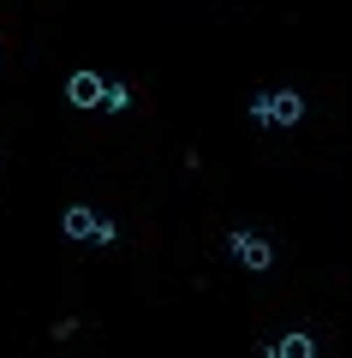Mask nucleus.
Here are the masks:
<instances>
[{"label":"nucleus","mask_w":352,"mask_h":358,"mask_svg":"<svg viewBox=\"0 0 352 358\" xmlns=\"http://www.w3.org/2000/svg\"><path fill=\"white\" fill-rule=\"evenodd\" d=\"M251 120H257V126H299V120H304V96H299V90H257V96H251Z\"/></svg>","instance_id":"nucleus-1"},{"label":"nucleus","mask_w":352,"mask_h":358,"mask_svg":"<svg viewBox=\"0 0 352 358\" xmlns=\"http://www.w3.org/2000/svg\"><path fill=\"white\" fill-rule=\"evenodd\" d=\"M227 251H233V263H239L245 275H269V268H275V245H269L263 233H251V227L227 233Z\"/></svg>","instance_id":"nucleus-2"},{"label":"nucleus","mask_w":352,"mask_h":358,"mask_svg":"<svg viewBox=\"0 0 352 358\" xmlns=\"http://www.w3.org/2000/svg\"><path fill=\"white\" fill-rule=\"evenodd\" d=\"M101 72H72V84H66V102L78 108V114H90V108H101Z\"/></svg>","instance_id":"nucleus-3"},{"label":"nucleus","mask_w":352,"mask_h":358,"mask_svg":"<svg viewBox=\"0 0 352 358\" xmlns=\"http://www.w3.org/2000/svg\"><path fill=\"white\" fill-rule=\"evenodd\" d=\"M96 209H90V203H66V215H60V233H66V239H96Z\"/></svg>","instance_id":"nucleus-4"},{"label":"nucleus","mask_w":352,"mask_h":358,"mask_svg":"<svg viewBox=\"0 0 352 358\" xmlns=\"http://www.w3.org/2000/svg\"><path fill=\"white\" fill-rule=\"evenodd\" d=\"M263 358H316V341L304 329H293V334H281V346H257Z\"/></svg>","instance_id":"nucleus-5"},{"label":"nucleus","mask_w":352,"mask_h":358,"mask_svg":"<svg viewBox=\"0 0 352 358\" xmlns=\"http://www.w3.org/2000/svg\"><path fill=\"white\" fill-rule=\"evenodd\" d=\"M132 96H138L132 84H108V90H101V114H126V108H132Z\"/></svg>","instance_id":"nucleus-6"},{"label":"nucleus","mask_w":352,"mask_h":358,"mask_svg":"<svg viewBox=\"0 0 352 358\" xmlns=\"http://www.w3.org/2000/svg\"><path fill=\"white\" fill-rule=\"evenodd\" d=\"M113 239H120V227H113V221L101 215V221H96V245H113Z\"/></svg>","instance_id":"nucleus-7"}]
</instances>
